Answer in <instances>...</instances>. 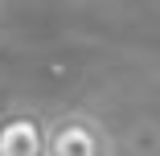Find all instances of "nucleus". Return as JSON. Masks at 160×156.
Wrapping results in <instances>:
<instances>
[{"label":"nucleus","mask_w":160,"mask_h":156,"mask_svg":"<svg viewBox=\"0 0 160 156\" xmlns=\"http://www.w3.org/2000/svg\"><path fill=\"white\" fill-rule=\"evenodd\" d=\"M45 156H115V136L107 132L99 115L70 107L62 115H49Z\"/></svg>","instance_id":"f257e3e1"},{"label":"nucleus","mask_w":160,"mask_h":156,"mask_svg":"<svg viewBox=\"0 0 160 156\" xmlns=\"http://www.w3.org/2000/svg\"><path fill=\"white\" fill-rule=\"evenodd\" d=\"M49 144V115L29 107V103H12L0 111V156H45Z\"/></svg>","instance_id":"f03ea898"}]
</instances>
